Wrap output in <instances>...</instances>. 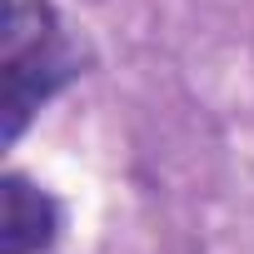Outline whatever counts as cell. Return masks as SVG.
I'll use <instances>...</instances> for the list:
<instances>
[{"label": "cell", "mask_w": 254, "mask_h": 254, "mask_svg": "<svg viewBox=\"0 0 254 254\" xmlns=\"http://www.w3.org/2000/svg\"><path fill=\"white\" fill-rule=\"evenodd\" d=\"M60 239V204L25 175L0 180V254H45Z\"/></svg>", "instance_id": "7a4b0ae2"}, {"label": "cell", "mask_w": 254, "mask_h": 254, "mask_svg": "<svg viewBox=\"0 0 254 254\" xmlns=\"http://www.w3.org/2000/svg\"><path fill=\"white\" fill-rule=\"evenodd\" d=\"M80 75V50L70 45L60 15L50 0H10L5 5V30H0V110L5 130L0 140L15 145L20 130L35 120V110L65 90Z\"/></svg>", "instance_id": "6da1fadb"}]
</instances>
